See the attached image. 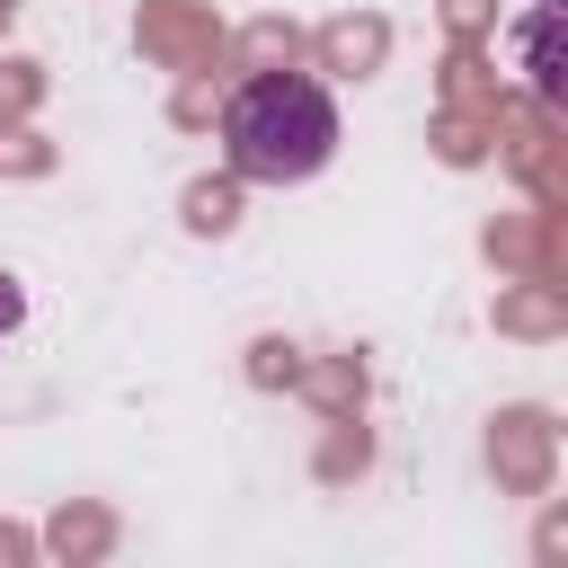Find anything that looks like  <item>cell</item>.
Masks as SVG:
<instances>
[{
	"instance_id": "6da1fadb",
	"label": "cell",
	"mask_w": 568,
	"mask_h": 568,
	"mask_svg": "<svg viewBox=\"0 0 568 568\" xmlns=\"http://www.w3.org/2000/svg\"><path fill=\"white\" fill-rule=\"evenodd\" d=\"M337 151V98L311 71H257L222 106V160L248 186H302Z\"/></svg>"
},
{
	"instance_id": "7a4b0ae2",
	"label": "cell",
	"mask_w": 568,
	"mask_h": 568,
	"mask_svg": "<svg viewBox=\"0 0 568 568\" xmlns=\"http://www.w3.org/2000/svg\"><path fill=\"white\" fill-rule=\"evenodd\" d=\"M18 320H27V293H18V284H9V275H0V337H9V328H18Z\"/></svg>"
}]
</instances>
